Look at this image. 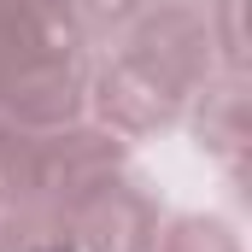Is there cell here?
I'll return each instance as SVG.
<instances>
[{
    "label": "cell",
    "mask_w": 252,
    "mask_h": 252,
    "mask_svg": "<svg viewBox=\"0 0 252 252\" xmlns=\"http://www.w3.org/2000/svg\"><path fill=\"white\" fill-rule=\"evenodd\" d=\"M205 94V106H199V147H211L217 158H229L235 164V153H241V76H229L223 88H199Z\"/></svg>",
    "instance_id": "obj_4"
},
{
    "label": "cell",
    "mask_w": 252,
    "mask_h": 252,
    "mask_svg": "<svg viewBox=\"0 0 252 252\" xmlns=\"http://www.w3.org/2000/svg\"><path fill=\"white\" fill-rule=\"evenodd\" d=\"M147 252H241V247H235V235H229L223 223H211V217H176L170 229L153 235Z\"/></svg>",
    "instance_id": "obj_5"
},
{
    "label": "cell",
    "mask_w": 252,
    "mask_h": 252,
    "mask_svg": "<svg viewBox=\"0 0 252 252\" xmlns=\"http://www.w3.org/2000/svg\"><path fill=\"white\" fill-rule=\"evenodd\" d=\"M141 6H147V0H64L70 24H76L82 35H88V30H118V24H129Z\"/></svg>",
    "instance_id": "obj_6"
},
{
    "label": "cell",
    "mask_w": 252,
    "mask_h": 252,
    "mask_svg": "<svg viewBox=\"0 0 252 252\" xmlns=\"http://www.w3.org/2000/svg\"><path fill=\"white\" fill-rule=\"evenodd\" d=\"M0 252H76L64 211L47 205H6L0 217Z\"/></svg>",
    "instance_id": "obj_3"
},
{
    "label": "cell",
    "mask_w": 252,
    "mask_h": 252,
    "mask_svg": "<svg viewBox=\"0 0 252 252\" xmlns=\"http://www.w3.org/2000/svg\"><path fill=\"white\" fill-rule=\"evenodd\" d=\"M64 223H70L76 252H147L158 235V205L141 193V182L112 176L94 193H82L64 211Z\"/></svg>",
    "instance_id": "obj_2"
},
{
    "label": "cell",
    "mask_w": 252,
    "mask_h": 252,
    "mask_svg": "<svg viewBox=\"0 0 252 252\" xmlns=\"http://www.w3.org/2000/svg\"><path fill=\"white\" fill-rule=\"evenodd\" d=\"M24 135H30V129H18V124L0 118V205H6V193H12V170H18V147H24Z\"/></svg>",
    "instance_id": "obj_7"
},
{
    "label": "cell",
    "mask_w": 252,
    "mask_h": 252,
    "mask_svg": "<svg viewBox=\"0 0 252 252\" xmlns=\"http://www.w3.org/2000/svg\"><path fill=\"white\" fill-rule=\"evenodd\" d=\"M82 106V30L64 0H0V118L59 129Z\"/></svg>",
    "instance_id": "obj_1"
}]
</instances>
